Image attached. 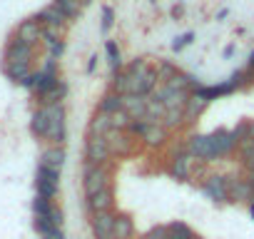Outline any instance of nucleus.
<instances>
[{
  "label": "nucleus",
  "instance_id": "f257e3e1",
  "mask_svg": "<svg viewBox=\"0 0 254 239\" xmlns=\"http://www.w3.org/2000/svg\"><path fill=\"white\" fill-rule=\"evenodd\" d=\"M155 80H160L157 72H152L145 62H135L130 70H127V95L142 97L145 92H150L155 87Z\"/></svg>",
  "mask_w": 254,
  "mask_h": 239
},
{
  "label": "nucleus",
  "instance_id": "f03ea898",
  "mask_svg": "<svg viewBox=\"0 0 254 239\" xmlns=\"http://www.w3.org/2000/svg\"><path fill=\"white\" fill-rule=\"evenodd\" d=\"M43 107H48V135H45V140L63 142L65 140V110L60 105H43Z\"/></svg>",
  "mask_w": 254,
  "mask_h": 239
},
{
  "label": "nucleus",
  "instance_id": "7ed1b4c3",
  "mask_svg": "<svg viewBox=\"0 0 254 239\" xmlns=\"http://www.w3.org/2000/svg\"><path fill=\"white\" fill-rule=\"evenodd\" d=\"M105 189H110L107 187V172L97 165H87L85 167V194L92 199L95 194H100Z\"/></svg>",
  "mask_w": 254,
  "mask_h": 239
},
{
  "label": "nucleus",
  "instance_id": "20e7f679",
  "mask_svg": "<svg viewBox=\"0 0 254 239\" xmlns=\"http://www.w3.org/2000/svg\"><path fill=\"white\" fill-rule=\"evenodd\" d=\"M30 60H33V48L13 38L5 48V65H30Z\"/></svg>",
  "mask_w": 254,
  "mask_h": 239
},
{
  "label": "nucleus",
  "instance_id": "39448f33",
  "mask_svg": "<svg viewBox=\"0 0 254 239\" xmlns=\"http://www.w3.org/2000/svg\"><path fill=\"white\" fill-rule=\"evenodd\" d=\"M58 182H60V175H58V172H50V170H45V167H38V177H35L38 197L53 199L55 192H58Z\"/></svg>",
  "mask_w": 254,
  "mask_h": 239
},
{
  "label": "nucleus",
  "instance_id": "423d86ee",
  "mask_svg": "<svg viewBox=\"0 0 254 239\" xmlns=\"http://www.w3.org/2000/svg\"><path fill=\"white\" fill-rule=\"evenodd\" d=\"M40 38H43V25H40L35 18L23 20V23L18 25V30H15V40H20V43H25V45H30V48H33Z\"/></svg>",
  "mask_w": 254,
  "mask_h": 239
},
{
  "label": "nucleus",
  "instance_id": "0eeeda50",
  "mask_svg": "<svg viewBox=\"0 0 254 239\" xmlns=\"http://www.w3.org/2000/svg\"><path fill=\"white\" fill-rule=\"evenodd\" d=\"M107 157H110V142H107V137L90 135V140H87V160L92 165H97V162H105Z\"/></svg>",
  "mask_w": 254,
  "mask_h": 239
},
{
  "label": "nucleus",
  "instance_id": "6e6552de",
  "mask_svg": "<svg viewBox=\"0 0 254 239\" xmlns=\"http://www.w3.org/2000/svg\"><path fill=\"white\" fill-rule=\"evenodd\" d=\"M204 194H207L209 199H214V202H224V199L229 197L227 179H224V177H219V175L209 177V179L204 182Z\"/></svg>",
  "mask_w": 254,
  "mask_h": 239
},
{
  "label": "nucleus",
  "instance_id": "1a4fd4ad",
  "mask_svg": "<svg viewBox=\"0 0 254 239\" xmlns=\"http://www.w3.org/2000/svg\"><path fill=\"white\" fill-rule=\"evenodd\" d=\"M92 232L97 234V239H110L115 234V217L110 212H100L92 217Z\"/></svg>",
  "mask_w": 254,
  "mask_h": 239
},
{
  "label": "nucleus",
  "instance_id": "9d476101",
  "mask_svg": "<svg viewBox=\"0 0 254 239\" xmlns=\"http://www.w3.org/2000/svg\"><path fill=\"white\" fill-rule=\"evenodd\" d=\"M209 142H212V152H214V157H222V155H227L232 147H234V132H224V130H219V132H214V135H209Z\"/></svg>",
  "mask_w": 254,
  "mask_h": 239
},
{
  "label": "nucleus",
  "instance_id": "9b49d317",
  "mask_svg": "<svg viewBox=\"0 0 254 239\" xmlns=\"http://www.w3.org/2000/svg\"><path fill=\"white\" fill-rule=\"evenodd\" d=\"M122 110L130 115L132 120L135 117L142 120V117H147V100H142L137 95H127V97H122Z\"/></svg>",
  "mask_w": 254,
  "mask_h": 239
},
{
  "label": "nucleus",
  "instance_id": "f8f14e48",
  "mask_svg": "<svg viewBox=\"0 0 254 239\" xmlns=\"http://www.w3.org/2000/svg\"><path fill=\"white\" fill-rule=\"evenodd\" d=\"M190 155L199 157V160H214V152H212V142L207 135H194L190 140Z\"/></svg>",
  "mask_w": 254,
  "mask_h": 239
},
{
  "label": "nucleus",
  "instance_id": "ddd939ff",
  "mask_svg": "<svg viewBox=\"0 0 254 239\" xmlns=\"http://www.w3.org/2000/svg\"><path fill=\"white\" fill-rule=\"evenodd\" d=\"M63 162H65L63 147H50V150H45L43 157H40V167H45V170H50V172H58V175H60V170H63Z\"/></svg>",
  "mask_w": 254,
  "mask_h": 239
},
{
  "label": "nucleus",
  "instance_id": "4468645a",
  "mask_svg": "<svg viewBox=\"0 0 254 239\" xmlns=\"http://www.w3.org/2000/svg\"><path fill=\"white\" fill-rule=\"evenodd\" d=\"M35 20H38L40 25H45V28L58 30L60 25H65V20H67V18H65V15H63V13H60L55 5H50V8H45V10H43V13H40Z\"/></svg>",
  "mask_w": 254,
  "mask_h": 239
},
{
  "label": "nucleus",
  "instance_id": "2eb2a0df",
  "mask_svg": "<svg viewBox=\"0 0 254 239\" xmlns=\"http://www.w3.org/2000/svg\"><path fill=\"white\" fill-rule=\"evenodd\" d=\"M135 132H140L150 145H160V142L165 140V130L157 127V125H152V122H140V125H135Z\"/></svg>",
  "mask_w": 254,
  "mask_h": 239
},
{
  "label": "nucleus",
  "instance_id": "dca6fc26",
  "mask_svg": "<svg viewBox=\"0 0 254 239\" xmlns=\"http://www.w3.org/2000/svg\"><path fill=\"white\" fill-rule=\"evenodd\" d=\"M227 187H229V197H234V199H252L254 187H252L249 182H244V179H232V182H227Z\"/></svg>",
  "mask_w": 254,
  "mask_h": 239
},
{
  "label": "nucleus",
  "instance_id": "f3484780",
  "mask_svg": "<svg viewBox=\"0 0 254 239\" xmlns=\"http://www.w3.org/2000/svg\"><path fill=\"white\" fill-rule=\"evenodd\" d=\"M30 130H33V135H38V137H45V135H48V107H40V110L33 115Z\"/></svg>",
  "mask_w": 254,
  "mask_h": 239
},
{
  "label": "nucleus",
  "instance_id": "a211bd4d",
  "mask_svg": "<svg viewBox=\"0 0 254 239\" xmlns=\"http://www.w3.org/2000/svg\"><path fill=\"white\" fill-rule=\"evenodd\" d=\"M107 130H112V115H105V112L95 115L92 125H90V135H100V137H105Z\"/></svg>",
  "mask_w": 254,
  "mask_h": 239
},
{
  "label": "nucleus",
  "instance_id": "6ab92c4d",
  "mask_svg": "<svg viewBox=\"0 0 254 239\" xmlns=\"http://www.w3.org/2000/svg\"><path fill=\"white\" fill-rule=\"evenodd\" d=\"M132 232H135V227H132V219L130 217H125V214L115 217V237L117 239H130Z\"/></svg>",
  "mask_w": 254,
  "mask_h": 239
},
{
  "label": "nucleus",
  "instance_id": "aec40b11",
  "mask_svg": "<svg viewBox=\"0 0 254 239\" xmlns=\"http://www.w3.org/2000/svg\"><path fill=\"white\" fill-rule=\"evenodd\" d=\"M65 92H67V87H65L63 82H58V85H53L48 92L40 95V102H43V105H60V100L65 97Z\"/></svg>",
  "mask_w": 254,
  "mask_h": 239
},
{
  "label": "nucleus",
  "instance_id": "412c9836",
  "mask_svg": "<svg viewBox=\"0 0 254 239\" xmlns=\"http://www.w3.org/2000/svg\"><path fill=\"white\" fill-rule=\"evenodd\" d=\"M90 207H92V212H95V214L107 212V209L112 207V192H110V189H105V192L95 194V197L90 199Z\"/></svg>",
  "mask_w": 254,
  "mask_h": 239
},
{
  "label": "nucleus",
  "instance_id": "4be33fe9",
  "mask_svg": "<svg viewBox=\"0 0 254 239\" xmlns=\"http://www.w3.org/2000/svg\"><path fill=\"white\" fill-rule=\"evenodd\" d=\"M65 18H75L77 13H80V8H82V3H80V0H55V3H53Z\"/></svg>",
  "mask_w": 254,
  "mask_h": 239
},
{
  "label": "nucleus",
  "instance_id": "5701e85b",
  "mask_svg": "<svg viewBox=\"0 0 254 239\" xmlns=\"http://www.w3.org/2000/svg\"><path fill=\"white\" fill-rule=\"evenodd\" d=\"M190 162H192L190 155H180V157H175V162H172V175H175L177 179H185V177L190 175Z\"/></svg>",
  "mask_w": 254,
  "mask_h": 239
},
{
  "label": "nucleus",
  "instance_id": "b1692460",
  "mask_svg": "<svg viewBox=\"0 0 254 239\" xmlns=\"http://www.w3.org/2000/svg\"><path fill=\"white\" fill-rule=\"evenodd\" d=\"M207 107V100L202 97V95H197V97H190L187 100V110H185V120H192V117H197L202 110Z\"/></svg>",
  "mask_w": 254,
  "mask_h": 239
},
{
  "label": "nucleus",
  "instance_id": "393cba45",
  "mask_svg": "<svg viewBox=\"0 0 254 239\" xmlns=\"http://www.w3.org/2000/svg\"><path fill=\"white\" fill-rule=\"evenodd\" d=\"M167 234H170V239H197V237L192 234V229H190L187 224H182V222L170 224V227H167Z\"/></svg>",
  "mask_w": 254,
  "mask_h": 239
},
{
  "label": "nucleus",
  "instance_id": "a878e982",
  "mask_svg": "<svg viewBox=\"0 0 254 239\" xmlns=\"http://www.w3.org/2000/svg\"><path fill=\"white\" fill-rule=\"evenodd\" d=\"M120 110H122V97H115V95H107L100 105V112H105V115H115Z\"/></svg>",
  "mask_w": 254,
  "mask_h": 239
},
{
  "label": "nucleus",
  "instance_id": "bb28decb",
  "mask_svg": "<svg viewBox=\"0 0 254 239\" xmlns=\"http://www.w3.org/2000/svg\"><path fill=\"white\" fill-rule=\"evenodd\" d=\"M242 147V162L249 167V170H254V142H244V145H239Z\"/></svg>",
  "mask_w": 254,
  "mask_h": 239
},
{
  "label": "nucleus",
  "instance_id": "cd10ccee",
  "mask_svg": "<svg viewBox=\"0 0 254 239\" xmlns=\"http://www.w3.org/2000/svg\"><path fill=\"white\" fill-rule=\"evenodd\" d=\"M130 115H127L125 110H120V112H115L112 115V130H122V127H127V125H130Z\"/></svg>",
  "mask_w": 254,
  "mask_h": 239
},
{
  "label": "nucleus",
  "instance_id": "c85d7f7f",
  "mask_svg": "<svg viewBox=\"0 0 254 239\" xmlns=\"http://www.w3.org/2000/svg\"><path fill=\"white\" fill-rule=\"evenodd\" d=\"M185 110H187V107H175V110H167V112H165V117H167L165 122H167V125H180V122H182V117H185Z\"/></svg>",
  "mask_w": 254,
  "mask_h": 239
},
{
  "label": "nucleus",
  "instance_id": "c756f323",
  "mask_svg": "<svg viewBox=\"0 0 254 239\" xmlns=\"http://www.w3.org/2000/svg\"><path fill=\"white\" fill-rule=\"evenodd\" d=\"M107 58H110L112 70H117V67H120V50L115 48V43H107Z\"/></svg>",
  "mask_w": 254,
  "mask_h": 239
},
{
  "label": "nucleus",
  "instance_id": "7c9ffc66",
  "mask_svg": "<svg viewBox=\"0 0 254 239\" xmlns=\"http://www.w3.org/2000/svg\"><path fill=\"white\" fill-rule=\"evenodd\" d=\"M142 239H170V234H167V227H155V229H150Z\"/></svg>",
  "mask_w": 254,
  "mask_h": 239
},
{
  "label": "nucleus",
  "instance_id": "2f4dec72",
  "mask_svg": "<svg viewBox=\"0 0 254 239\" xmlns=\"http://www.w3.org/2000/svg\"><path fill=\"white\" fill-rule=\"evenodd\" d=\"M110 25H112V10H110V8H105V23H102V28L107 30Z\"/></svg>",
  "mask_w": 254,
  "mask_h": 239
},
{
  "label": "nucleus",
  "instance_id": "473e14b6",
  "mask_svg": "<svg viewBox=\"0 0 254 239\" xmlns=\"http://www.w3.org/2000/svg\"><path fill=\"white\" fill-rule=\"evenodd\" d=\"M252 187H254V170H252Z\"/></svg>",
  "mask_w": 254,
  "mask_h": 239
},
{
  "label": "nucleus",
  "instance_id": "72a5a7b5",
  "mask_svg": "<svg viewBox=\"0 0 254 239\" xmlns=\"http://www.w3.org/2000/svg\"><path fill=\"white\" fill-rule=\"evenodd\" d=\"M110 239H117V237H115V234H112V237H110Z\"/></svg>",
  "mask_w": 254,
  "mask_h": 239
}]
</instances>
